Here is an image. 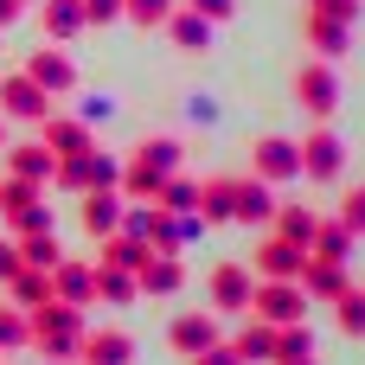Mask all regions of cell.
Here are the masks:
<instances>
[{
	"instance_id": "3",
	"label": "cell",
	"mask_w": 365,
	"mask_h": 365,
	"mask_svg": "<svg viewBox=\"0 0 365 365\" xmlns=\"http://www.w3.org/2000/svg\"><path fill=\"white\" fill-rule=\"evenodd\" d=\"M295 103L308 115H334L340 109V77H334V58H314L295 71Z\"/></svg>"
},
{
	"instance_id": "14",
	"label": "cell",
	"mask_w": 365,
	"mask_h": 365,
	"mask_svg": "<svg viewBox=\"0 0 365 365\" xmlns=\"http://www.w3.org/2000/svg\"><path fill=\"white\" fill-rule=\"evenodd\" d=\"M302 289H308L314 302H340L353 282H346V269H340V263H321V257H308V269H302Z\"/></svg>"
},
{
	"instance_id": "15",
	"label": "cell",
	"mask_w": 365,
	"mask_h": 365,
	"mask_svg": "<svg viewBox=\"0 0 365 365\" xmlns=\"http://www.w3.org/2000/svg\"><path fill=\"white\" fill-rule=\"evenodd\" d=\"M45 148L64 160V154H90V128L71 122V115H45Z\"/></svg>"
},
{
	"instance_id": "4",
	"label": "cell",
	"mask_w": 365,
	"mask_h": 365,
	"mask_svg": "<svg viewBox=\"0 0 365 365\" xmlns=\"http://www.w3.org/2000/svg\"><path fill=\"white\" fill-rule=\"evenodd\" d=\"M250 308H257V321L289 327V321H302V314H308V289H302V282H257Z\"/></svg>"
},
{
	"instance_id": "1",
	"label": "cell",
	"mask_w": 365,
	"mask_h": 365,
	"mask_svg": "<svg viewBox=\"0 0 365 365\" xmlns=\"http://www.w3.org/2000/svg\"><path fill=\"white\" fill-rule=\"evenodd\" d=\"M26 327H32V340H38L51 359H71V353H77V340H83V334H77V308H64V302L32 308V321H26Z\"/></svg>"
},
{
	"instance_id": "26",
	"label": "cell",
	"mask_w": 365,
	"mask_h": 365,
	"mask_svg": "<svg viewBox=\"0 0 365 365\" xmlns=\"http://www.w3.org/2000/svg\"><path fill=\"white\" fill-rule=\"evenodd\" d=\"M154 199H160V212H180V218H186V212H199V186H192V180H167Z\"/></svg>"
},
{
	"instance_id": "9",
	"label": "cell",
	"mask_w": 365,
	"mask_h": 365,
	"mask_svg": "<svg viewBox=\"0 0 365 365\" xmlns=\"http://www.w3.org/2000/svg\"><path fill=\"white\" fill-rule=\"evenodd\" d=\"M96 295V269H83V263H51V302H64V308H83Z\"/></svg>"
},
{
	"instance_id": "17",
	"label": "cell",
	"mask_w": 365,
	"mask_h": 365,
	"mask_svg": "<svg viewBox=\"0 0 365 365\" xmlns=\"http://www.w3.org/2000/svg\"><path fill=\"white\" fill-rule=\"evenodd\" d=\"M314 231H321V218L308 212V205H276V237H289V244H314Z\"/></svg>"
},
{
	"instance_id": "11",
	"label": "cell",
	"mask_w": 365,
	"mask_h": 365,
	"mask_svg": "<svg viewBox=\"0 0 365 365\" xmlns=\"http://www.w3.org/2000/svg\"><path fill=\"white\" fill-rule=\"evenodd\" d=\"M26 77H32V83H38L45 96H64V90L77 83V71H71V58H64V51H32Z\"/></svg>"
},
{
	"instance_id": "25",
	"label": "cell",
	"mask_w": 365,
	"mask_h": 365,
	"mask_svg": "<svg viewBox=\"0 0 365 365\" xmlns=\"http://www.w3.org/2000/svg\"><path fill=\"white\" fill-rule=\"evenodd\" d=\"M148 257H154V250H148L141 237H109V244H103V263H115V269H141Z\"/></svg>"
},
{
	"instance_id": "8",
	"label": "cell",
	"mask_w": 365,
	"mask_h": 365,
	"mask_svg": "<svg viewBox=\"0 0 365 365\" xmlns=\"http://www.w3.org/2000/svg\"><path fill=\"white\" fill-rule=\"evenodd\" d=\"M0 109H6V115H26V122H45V115H51V96H45L32 77H6V83H0Z\"/></svg>"
},
{
	"instance_id": "23",
	"label": "cell",
	"mask_w": 365,
	"mask_h": 365,
	"mask_svg": "<svg viewBox=\"0 0 365 365\" xmlns=\"http://www.w3.org/2000/svg\"><path fill=\"white\" fill-rule=\"evenodd\" d=\"M45 32H51V38L83 32V0H45Z\"/></svg>"
},
{
	"instance_id": "38",
	"label": "cell",
	"mask_w": 365,
	"mask_h": 365,
	"mask_svg": "<svg viewBox=\"0 0 365 365\" xmlns=\"http://www.w3.org/2000/svg\"><path fill=\"white\" fill-rule=\"evenodd\" d=\"M19 19V0H0V26H13Z\"/></svg>"
},
{
	"instance_id": "24",
	"label": "cell",
	"mask_w": 365,
	"mask_h": 365,
	"mask_svg": "<svg viewBox=\"0 0 365 365\" xmlns=\"http://www.w3.org/2000/svg\"><path fill=\"white\" fill-rule=\"evenodd\" d=\"M167 26H173V38H180L186 51H199V45L212 38V19H205V13H167Z\"/></svg>"
},
{
	"instance_id": "29",
	"label": "cell",
	"mask_w": 365,
	"mask_h": 365,
	"mask_svg": "<svg viewBox=\"0 0 365 365\" xmlns=\"http://www.w3.org/2000/svg\"><path fill=\"white\" fill-rule=\"evenodd\" d=\"M237 359H276V327H269V321L250 327V334L237 340Z\"/></svg>"
},
{
	"instance_id": "2",
	"label": "cell",
	"mask_w": 365,
	"mask_h": 365,
	"mask_svg": "<svg viewBox=\"0 0 365 365\" xmlns=\"http://www.w3.org/2000/svg\"><path fill=\"white\" fill-rule=\"evenodd\" d=\"M173 160H180V148H173V141H141V148H135V160H128V192H135V199H154V192L167 186Z\"/></svg>"
},
{
	"instance_id": "13",
	"label": "cell",
	"mask_w": 365,
	"mask_h": 365,
	"mask_svg": "<svg viewBox=\"0 0 365 365\" xmlns=\"http://www.w3.org/2000/svg\"><path fill=\"white\" fill-rule=\"evenodd\" d=\"M115 225H122V199H115L109 186H90V199H83V231H90V237H115Z\"/></svg>"
},
{
	"instance_id": "33",
	"label": "cell",
	"mask_w": 365,
	"mask_h": 365,
	"mask_svg": "<svg viewBox=\"0 0 365 365\" xmlns=\"http://www.w3.org/2000/svg\"><path fill=\"white\" fill-rule=\"evenodd\" d=\"M26 340H32V327H26L13 308H0V346H26Z\"/></svg>"
},
{
	"instance_id": "7",
	"label": "cell",
	"mask_w": 365,
	"mask_h": 365,
	"mask_svg": "<svg viewBox=\"0 0 365 365\" xmlns=\"http://www.w3.org/2000/svg\"><path fill=\"white\" fill-rule=\"evenodd\" d=\"M250 154H257V180H295L302 173V148L282 141V135H263Z\"/></svg>"
},
{
	"instance_id": "32",
	"label": "cell",
	"mask_w": 365,
	"mask_h": 365,
	"mask_svg": "<svg viewBox=\"0 0 365 365\" xmlns=\"http://www.w3.org/2000/svg\"><path fill=\"white\" fill-rule=\"evenodd\" d=\"M308 13H321V19H340V26H353V19H359V0H308Z\"/></svg>"
},
{
	"instance_id": "35",
	"label": "cell",
	"mask_w": 365,
	"mask_h": 365,
	"mask_svg": "<svg viewBox=\"0 0 365 365\" xmlns=\"http://www.w3.org/2000/svg\"><path fill=\"white\" fill-rule=\"evenodd\" d=\"M90 19H122V0H83V26Z\"/></svg>"
},
{
	"instance_id": "20",
	"label": "cell",
	"mask_w": 365,
	"mask_h": 365,
	"mask_svg": "<svg viewBox=\"0 0 365 365\" xmlns=\"http://www.w3.org/2000/svg\"><path fill=\"white\" fill-rule=\"evenodd\" d=\"M302 26H308V45H314L321 58H340V51H346V32H353V26H340V19H321V13H308Z\"/></svg>"
},
{
	"instance_id": "21",
	"label": "cell",
	"mask_w": 365,
	"mask_h": 365,
	"mask_svg": "<svg viewBox=\"0 0 365 365\" xmlns=\"http://www.w3.org/2000/svg\"><path fill=\"white\" fill-rule=\"evenodd\" d=\"M6 167H13L19 180H51L58 154H51V148H6Z\"/></svg>"
},
{
	"instance_id": "31",
	"label": "cell",
	"mask_w": 365,
	"mask_h": 365,
	"mask_svg": "<svg viewBox=\"0 0 365 365\" xmlns=\"http://www.w3.org/2000/svg\"><path fill=\"white\" fill-rule=\"evenodd\" d=\"M122 13H128V19H141V26H160V19L173 13V0H122Z\"/></svg>"
},
{
	"instance_id": "34",
	"label": "cell",
	"mask_w": 365,
	"mask_h": 365,
	"mask_svg": "<svg viewBox=\"0 0 365 365\" xmlns=\"http://www.w3.org/2000/svg\"><path fill=\"white\" fill-rule=\"evenodd\" d=\"M192 365H244V359H237V346H218V340H212L205 353H192Z\"/></svg>"
},
{
	"instance_id": "16",
	"label": "cell",
	"mask_w": 365,
	"mask_h": 365,
	"mask_svg": "<svg viewBox=\"0 0 365 365\" xmlns=\"http://www.w3.org/2000/svg\"><path fill=\"white\" fill-rule=\"evenodd\" d=\"M231 218H244V225H263V218H276L269 180H237V205H231Z\"/></svg>"
},
{
	"instance_id": "18",
	"label": "cell",
	"mask_w": 365,
	"mask_h": 365,
	"mask_svg": "<svg viewBox=\"0 0 365 365\" xmlns=\"http://www.w3.org/2000/svg\"><path fill=\"white\" fill-rule=\"evenodd\" d=\"M180 282H186V269H180V257H160V250H154V257L141 263V289H148V295H173Z\"/></svg>"
},
{
	"instance_id": "27",
	"label": "cell",
	"mask_w": 365,
	"mask_h": 365,
	"mask_svg": "<svg viewBox=\"0 0 365 365\" xmlns=\"http://www.w3.org/2000/svg\"><path fill=\"white\" fill-rule=\"evenodd\" d=\"M19 257H26V269H51L64 250H58V237H51V231H32V237L19 244Z\"/></svg>"
},
{
	"instance_id": "5",
	"label": "cell",
	"mask_w": 365,
	"mask_h": 365,
	"mask_svg": "<svg viewBox=\"0 0 365 365\" xmlns=\"http://www.w3.org/2000/svg\"><path fill=\"white\" fill-rule=\"evenodd\" d=\"M295 148H302V173H308V180H340V167H346L340 135L314 128V135H308V141H295Z\"/></svg>"
},
{
	"instance_id": "39",
	"label": "cell",
	"mask_w": 365,
	"mask_h": 365,
	"mask_svg": "<svg viewBox=\"0 0 365 365\" xmlns=\"http://www.w3.org/2000/svg\"><path fill=\"white\" fill-rule=\"evenodd\" d=\"M276 365H314V359H276Z\"/></svg>"
},
{
	"instance_id": "28",
	"label": "cell",
	"mask_w": 365,
	"mask_h": 365,
	"mask_svg": "<svg viewBox=\"0 0 365 365\" xmlns=\"http://www.w3.org/2000/svg\"><path fill=\"white\" fill-rule=\"evenodd\" d=\"M334 308H340V314H334V321H340V334H365V289H346Z\"/></svg>"
},
{
	"instance_id": "12",
	"label": "cell",
	"mask_w": 365,
	"mask_h": 365,
	"mask_svg": "<svg viewBox=\"0 0 365 365\" xmlns=\"http://www.w3.org/2000/svg\"><path fill=\"white\" fill-rule=\"evenodd\" d=\"M250 295H257V282H250L244 263H218L212 269V302L218 308H250Z\"/></svg>"
},
{
	"instance_id": "36",
	"label": "cell",
	"mask_w": 365,
	"mask_h": 365,
	"mask_svg": "<svg viewBox=\"0 0 365 365\" xmlns=\"http://www.w3.org/2000/svg\"><path fill=\"white\" fill-rule=\"evenodd\" d=\"M26 269V257H19V244H0V282H13Z\"/></svg>"
},
{
	"instance_id": "6",
	"label": "cell",
	"mask_w": 365,
	"mask_h": 365,
	"mask_svg": "<svg viewBox=\"0 0 365 365\" xmlns=\"http://www.w3.org/2000/svg\"><path fill=\"white\" fill-rule=\"evenodd\" d=\"M257 269H263V282H302L308 250H302V244H289V237H269V244L257 250Z\"/></svg>"
},
{
	"instance_id": "37",
	"label": "cell",
	"mask_w": 365,
	"mask_h": 365,
	"mask_svg": "<svg viewBox=\"0 0 365 365\" xmlns=\"http://www.w3.org/2000/svg\"><path fill=\"white\" fill-rule=\"evenodd\" d=\"M186 6H192V13H205V19H231V6H237V0H186Z\"/></svg>"
},
{
	"instance_id": "30",
	"label": "cell",
	"mask_w": 365,
	"mask_h": 365,
	"mask_svg": "<svg viewBox=\"0 0 365 365\" xmlns=\"http://www.w3.org/2000/svg\"><path fill=\"white\" fill-rule=\"evenodd\" d=\"M340 225H346L353 237H365V186H346V199H340Z\"/></svg>"
},
{
	"instance_id": "10",
	"label": "cell",
	"mask_w": 365,
	"mask_h": 365,
	"mask_svg": "<svg viewBox=\"0 0 365 365\" xmlns=\"http://www.w3.org/2000/svg\"><path fill=\"white\" fill-rule=\"evenodd\" d=\"M77 359L83 365H128L135 359V340L115 334V327H109V334H83V340H77Z\"/></svg>"
},
{
	"instance_id": "22",
	"label": "cell",
	"mask_w": 365,
	"mask_h": 365,
	"mask_svg": "<svg viewBox=\"0 0 365 365\" xmlns=\"http://www.w3.org/2000/svg\"><path fill=\"white\" fill-rule=\"evenodd\" d=\"M346 250H353V231L334 218V225H321L314 231V244H308V257H321V263H346Z\"/></svg>"
},
{
	"instance_id": "19",
	"label": "cell",
	"mask_w": 365,
	"mask_h": 365,
	"mask_svg": "<svg viewBox=\"0 0 365 365\" xmlns=\"http://www.w3.org/2000/svg\"><path fill=\"white\" fill-rule=\"evenodd\" d=\"M212 340H218V327H212V314H180V321H173V346H180L186 359H192V353H205Z\"/></svg>"
}]
</instances>
